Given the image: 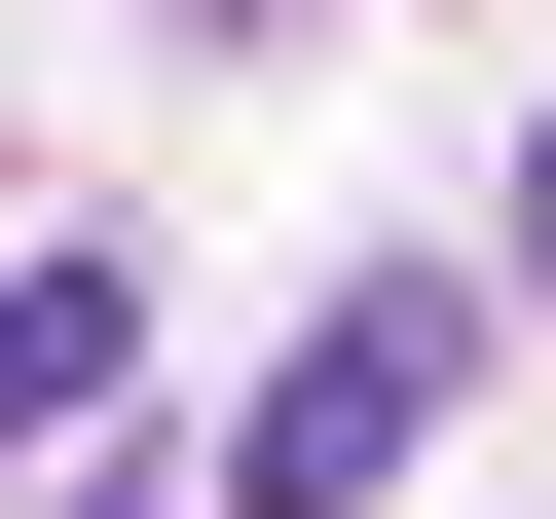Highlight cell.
<instances>
[{
	"label": "cell",
	"mask_w": 556,
	"mask_h": 519,
	"mask_svg": "<svg viewBox=\"0 0 556 519\" xmlns=\"http://www.w3.org/2000/svg\"><path fill=\"white\" fill-rule=\"evenodd\" d=\"M408 445H445V298H334L298 371H260V445H223V519H371Z\"/></svg>",
	"instance_id": "cell-1"
},
{
	"label": "cell",
	"mask_w": 556,
	"mask_h": 519,
	"mask_svg": "<svg viewBox=\"0 0 556 519\" xmlns=\"http://www.w3.org/2000/svg\"><path fill=\"white\" fill-rule=\"evenodd\" d=\"M112 371H149V298H112V260H0V482H38Z\"/></svg>",
	"instance_id": "cell-2"
},
{
	"label": "cell",
	"mask_w": 556,
	"mask_h": 519,
	"mask_svg": "<svg viewBox=\"0 0 556 519\" xmlns=\"http://www.w3.org/2000/svg\"><path fill=\"white\" fill-rule=\"evenodd\" d=\"M519 298H556V149H519Z\"/></svg>",
	"instance_id": "cell-3"
},
{
	"label": "cell",
	"mask_w": 556,
	"mask_h": 519,
	"mask_svg": "<svg viewBox=\"0 0 556 519\" xmlns=\"http://www.w3.org/2000/svg\"><path fill=\"white\" fill-rule=\"evenodd\" d=\"M186 38H260V0H186Z\"/></svg>",
	"instance_id": "cell-4"
},
{
	"label": "cell",
	"mask_w": 556,
	"mask_h": 519,
	"mask_svg": "<svg viewBox=\"0 0 556 519\" xmlns=\"http://www.w3.org/2000/svg\"><path fill=\"white\" fill-rule=\"evenodd\" d=\"M38 519H112V482H38Z\"/></svg>",
	"instance_id": "cell-5"
}]
</instances>
